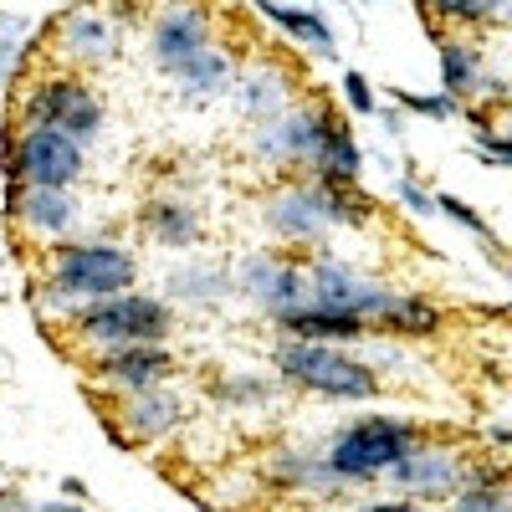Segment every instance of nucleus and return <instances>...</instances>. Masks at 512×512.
Listing matches in <instances>:
<instances>
[{
  "label": "nucleus",
  "instance_id": "obj_1",
  "mask_svg": "<svg viewBox=\"0 0 512 512\" xmlns=\"http://www.w3.org/2000/svg\"><path fill=\"white\" fill-rule=\"evenodd\" d=\"M139 282L134 251L118 241H72L47 256V282L36 287V303L47 313H77L93 297H113Z\"/></svg>",
  "mask_w": 512,
  "mask_h": 512
},
{
  "label": "nucleus",
  "instance_id": "obj_2",
  "mask_svg": "<svg viewBox=\"0 0 512 512\" xmlns=\"http://www.w3.org/2000/svg\"><path fill=\"white\" fill-rule=\"evenodd\" d=\"M262 216L282 241L318 246L333 226H364L374 216V200L359 190V180H303L277 190Z\"/></svg>",
  "mask_w": 512,
  "mask_h": 512
},
{
  "label": "nucleus",
  "instance_id": "obj_3",
  "mask_svg": "<svg viewBox=\"0 0 512 512\" xmlns=\"http://www.w3.org/2000/svg\"><path fill=\"white\" fill-rule=\"evenodd\" d=\"M277 374L292 390H308L323 400H374L379 374L369 359L349 354L344 344H308V338H282Z\"/></svg>",
  "mask_w": 512,
  "mask_h": 512
},
{
  "label": "nucleus",
  "instance_id": "obj_4",
  "mask_svg": "<svg viewBox=\"0 0 512 512\" xmlns=\"http://www.w3.org/2000/svg\"><path fill=\"white\" fill-rule=\"evenodd\" d=\"M175 313L164 297L154 292H113V297H93L72 313V333L88 349H128V344H164Z\"/></svg>",
  "mask_w": 512,
  "mask_h": 512
},
{
  "label": "nucleus",
  "instance_id": "obj_5",
  "mask_svg": "<svg viewBox=\"0 0 512 512\" xmlns=\"http://www.w3.org/2000/svg\"><path fill=\"white\" fill-rule=\"evenodd\" d=\"M420 441V431L400 415H364V420H349L344 431H333V441L323 446V461L338 482H374L384 477L390 466Z\"/></svg>",
  "mask_w": 512,
  "mask_h": 512
},
{
  "label": "nucleus",
  "instance_id": "obj_6",
  "mask_svg": "<svg viewBox=\"0 0 512 512\" xmlns=\"http://www.w3.org/2000/svg\"><path fill=\"white\" fill-rule=\"evenodd\" d=\"M88 175V144L67 139L62 128H21L11 134V175L6 185H41V190H72Z\"/></svg>",
  "mask_w": 512,
  "mask_h": 512
},
{
  "label": "nucleus",
  "instance_id": "obj_7",
  "mask_svg": "<svg viewBox=\"0 0 512 512\" xmlns=\"http://www.w3.org/2000/svg\"><path fill=\"white\" fill-rule=\"evenodd\" d=\"M21 118H26V128H31V123L62 128V134L77 139V144H93V139L103 134V103H98V93H93L77 72L41 77L36 88L26 93V103H21Z\"/></svg>",
  "mask_w": 512,
  "mask_h": 512
},
{
  "label": "nucleus",
  "instance_id": "obj_8",
  "mask_svg": "<svg viewBox=\"0 0 512 512\" xmlns=\"http://www.w3.org/2000/svg\"><path fill=\"white\" fill-rule=\"evenodd\" d=\"M303 287H308L303 303L328 308V313H354V318L369 323V333H374L379 308L390 303V287L374 282V277H364V272L349 267V262H338V256H313V262L303 267Z\"/></svg>",
  "mask_w": 512,
  "mask_h": 512
},
{
  "label": "nucleus",
  "instance_id": "obj_9",
  "mask_svg": "<svg viewBox=\"0 0 512 512\" xmlns=\"http://www.w3.org/2000/svg\"><path fill=\"white\" fill-rule=\"evenodd\" d=\"M328 118H333V108L318 103V98L313 103H287L277 118L256 123V154L267 164H313Z\"/></svg>",
  "mask_w": 512,
  "mask_h": 512
},
{
  "label": "nucleus",
  "instance_id": "obj_10",
  "mask_svg": "<svg viewBox=\"0 0 512 512\" xmlns=\"http://www.w3.org/2000/svg\"><path fill=\"white\" fill-rule=\"evenodd\" d=\"M210 41H216L210 6H200V0H164L149 26V57L159 62V72H175L180 62L205 52Z\"/></svg>",
  "mask_w": 512,
  "mask_h": 512
},
{
  "label": "nucleus",
  "instance_id": "obj_11",
  "mask_svg": "<svg viewBox=\"0 0 512 512\" xmlns=\"http://www.w3.org/2000/svg\"><path fill=\"white\" fill-rule=\"evenodd\" d=\"M236 292L246 297L251 308H262L267 318H282V313H292V308H303V297H308L303 267H297L292 256H282V251H256V256H246L241 272H236Z\"/></svg>",
  "mask_w": 512,
  "mask_h": 512
},
{
  "label": "nucleus",
  "instance_id": "obj_12",
  "mask_svg": "<svg viewBox=\"0 0 512 512\" xmlns=\"http://www.w3.org/2000/svg\"><path fill=\"white\" fill-rule=\"evenodd\" d=\"M384 477H390L395 487H405V492H415V497H456L461 477H466V456L451 451V446L415 441Z\"/></svg>",
  "mask_w": 512,
  "mask_h": 512
},
{
  "label": "nucleus",
  "instance_id": "obj_13",
  "mask_svg": "<svg viewBox=\"0 0 512 512\" xmlns=\"http://www.w3.org/2000/svg\"><path fill=\"white\" fill-rule=\"evenodd\" d=\"M113 420H118V431H123L128 441L144 446V441L169 436V431H175V425L185 420V400L169 390V384H149V390L123 395L118 410H113Z\"/></svg>",
  "mask_w": 512,
  "mask_h": 512
},
{
  "label": "nucleus",
  "instance_id": "obj_14",
  "mask_svg": "<svg viewBox=\"0 0 512 512\" xmlns=\"http://www.w3.org/2000/svg\"><path fill=\"white\" fill-rule=\"evenodd\" d=\"M98 379L113 384L118 395H134V390H149V384H169L175 374V354L164 344H128V349H103L93 359Z\"/></svg>",
  "mask_w": 512,
  "mask_h": 512
},
{
  "label": "nucleus",
  "instance_id": "obj_15",
  "mask_svg": "<svg viewBox=\"0 0 512 512\" xmlns=\"http://www.w3.org/2000/svg\"><path fill=\"white\" fill-rule=\"evenodd\" d=\"M57 52L72 67H103V62H113V52H118V21L108 11H98V6L67 11L57 21Z\"/></svg>",
  "mask_w": 512,
  "mask_h": 512
},
{
  "label": "nucleus",
  "instance_id": "obj_16",
  "mask_svg": "<svg viewBox=\"0 0 512 512\" xmlns=\"http://www.w3.org/2000/svg\"><path fill=\"white\" fill-rule=\"evenodd\" d=\"M6 190H11L6 210L41 241H62L77 226V216H82L72 190H41V185H6Z\"/></svg>",
  "mask_w": 512,
  "mask_h": 512
},
{
  "label": "nucleus",
  "instance_id": "obj_17",
  "mask_svg": "<svg viewBox=\"0 0 512 512\" xmlns=\"http://www.w3.org/2000/svg\"><path fill=\"white\" fill-rule=\"evenodd\" d=\"M277 328H282V338H308V344H364V338H374L364 318L328 313V308H313V303L282 313Z\"/></svg>",
  "mask_w": 512,
  "mask_h": 512
},
{
  "label": "nucleus",
  "instance_id": "obj_18",
  "mask_svg": "<svg viewBox=\"0 0 512 512\" xmlns=\"http://www.w3.org/2000/svg\"><path fill=\"white\" fill-rule=\"evenodd\" d=\"M236 98H241V113L251 118V123H267V118H277L287 103H292V88H287V72L277 67V62H256V67H246V72H236Z\"/></svg>",
  "mask_w": 512,
  "mask_h": 512
},
{
  "label": "nucleus",
  "instance_id": "obj_19",
  "mask_svg": "<svg viewBox=\"0 0 512 512\" xmlns=\"http://www.w3.org/2000/svg\"><path fill=\"white\" fill-rule=\"evenodd\" d=\"M272 482L282 492H313V497H333L338 487H344V482L328 472L323 451H308V446H282L272 456Z\"/></svg>",
  "mask_w": 512,
  "mask_h": 512
},
{
  "label": "nucleus",
  "instance_id": "obj_20",
  "mask_svg": "<svg viewBox=\"0 0 512 512\" xmlns=\"http://www.w3.org/2000/svg\"><path fill=\"white\" fill-rule=\"evenodd\" d=\"M169 77H175V88L185 98H221V93H231V82H236V57L210 41L205 52H195L190 62H180Z\"/></svg>",
  "mask_w": 512,
  "mask_h": 512
},
{
  "label": "nucleus",
  "instance_id": "obj_21",
  "mask_svg": "<svg viewBox=\"0 0 512 512\" xmlns=\"http://www.w3.org/2000/svg\"><path fill=\"white\" fill-rule=\"evenodd\" d=\"M139 226H144L159 246H169V251H190V246L200 241V210H195L190 200L164 195V200H149V205L139 210Z\"/></svg>",
  "mask_w": 512,
  "mask_h": 512
},
{
  "label": "nucleus",
  "instance_id": "obj_22",
  "mask_svg": "<svg viewBox=\"0 0 512 512\" xmlns=\"http://www.w3.org/2000/svg\"><path fill=\"white\" fill-rule=\"evenodd\" d=\"M446 313L431 303V297H415V292H390V303L379 308L374 333H390V338H431L441 333Z\"/></svg>",
  "mask_w": 512,
  "mask_h": 512
},
{
  "label": "nucleus",
  "instance_id": "obj_23",
  "mask_svg": "<svg viewBox=\"0 0 512 512\" xmlns=\"http://www.w3.org/2000/svg\"><path fill=\"white\" fill-rule=\"evenodd\" d=\"M313 180H359V169H364V149L354 144V134H349V123L344 118H328V128H323V144H318V154H313Z\"/></svg>",
  "mask_w": 512,
  "mask_h": 512
},
{
  "label": "nucleus",
  "instance_id": "obj_24",
  "mask_svg": "<svg viewBox=\"0 0 512 512\" xmlns=\"http://www.w3.org/2000/svg\"><path fill=\"white\" fill-rule=\"evenodd\" d=\"M256 16H267L272 26H282L292 41H303L313 57H333V31L318 11H303V6H282V0H251Z\"/></svg>",
  "mask_w": 512,
  "mask_h": 512
},
{
  "label": "nucleus",
  "instance_id": "obj_25",
  "mask_svg": "<svg viewBox=\"0 0 512 512\" xmlns=\"http://www.w3.org/2000/svg\"><path fill=\"white\" fill-rule=\"evenodd\" d=\"M482 72H487V62L477 52V41L441 36V93L446 98H477Z\"/></svg>",
  "mask_w": 512,
  "mask_h": 512
},
{
  "label": "nucleus",
  "instance_id": "obj_26",
  "mask_svg": "<svg viewBox=\"0 0 512 512\" xmlns=\"http://www.w3.org/2000/svg\"><path fill=\"white\" fill-rule=\"evenodd\" d=\"M169 292L180 297V303L190 308H210V303H226V297L236 292V277L216 262H205V267H180V272H169Z\"/></svg>",
  "mask_w": 512,
  "mask_h": 512
},
{
  "label": "nucleus",
  "instance_id": "obj_27",
  "mask_svg": "<svg viewBox=\"0 0 512 512\" xmlns=\"http://www.w3.org/2000/svg\"><path fill=\"white\" fill-rule=\"evenodd\" d=\"M420 11H425V21H446V26H472V31H482V26H502L507 21V0H420Z\"/></svg>",
  "mask_w": 512,
  "mask_h": 512
},
{
  "label": "nucleus",
  "instance_id": "obj_28",
  "mask_svg": "<svg viewBox=\"0 0 512 512\" xmlns=\"http://www.w3.org/2000/svg\"><path fill=\"white\" fill-rule=\"evenodd\" d=\"M216 395L226 405H267L277 395V384L262 374H226V379H216Z\"/></svg>",
  "mask_w": 512,
  "mask_h": 512
},
{
  "label": "nucleus",
  "instance_id": "obj_29",
  "mask_svg": "<svg viewBox=\"0 0 512 512\" xmlns=\"http://www.w3.org/2000/svg\"><path fill=\"white\" fill-rule=\"evenodd\" d=\"M451 512H512L507 482H466V487L451 497Z\"/></svg>",
  "mask_w": 512,
  "mask_h": 512
},
{
  "label": "nucleus",
  "instance_id": "obj_30",
  "mask_svg": "<svg viewBox=\"0 0 512 512\" xmlns=\"http://www.w3.org/2000/svg\"><path fill=\"white\" fill-rule=\"evenodd\" d=\"M431 200H436V210H441V216H451L461 231H472L482 246H492V251H497V231H492V226H487V221H482V216H477V210L466 205V200H456V195H431Z\"/></svg>",
  "mask_w": 512,
  "mask_h": 512
},
{
  "label": "nucleus",
  "instance_id": "obj_31",
  "mask_svg": "<svg viewBox=\"0 0 512 512\" xmlns=\"http://www.w3.org/2000/svg\"><path fill=\"white\" fill-rule=\"evenodd\" d=\"M400 98V108H410L415 118H456V98H446V93H395Z\"/></svg>",
  "mask_w": 512,
  "mask_h": 512
},
{
  "label": "nucleus",
  "instance_id": "obj_32",
  "mask_svg": "<svg viewBox=\"0 0 512 512\" xmlns=\"http://www.w3.org/2000/svg\"><path fill=\"white\" fill-rule=\"evenodd\" d=\"M344 103H349V113H359V118H369V113L379 108L364 72H344Z\"/></svg>",
  "mask_w": 512,
  "mask_h": 512
},
{
  "label": "nucleus",
  "instance_id": "obj_33",
  "mask_svg": "<svg viewBox=\"0 0 512 512\" xmlns=\"http://www.w3.org/2000/svg\"><path fill=\"white\" fill-rule=\"evenodd\" d=\"M395 195H400V205H405V210H415V216H436V200H431V190L415 185L410 175L395 185Z\"/></svg>",
  "mask_w": 512,
  "mask_h": 512
},
{
  "label": "nucleus",
  "instance_id": "obj_34",
  "mask_svg": "<svg viewBox=\"0 0 512 512\" xmlns=\"http://www.w3.org/2000/svg\"><path fill=\"white\" fill-rule=\"evenodd\" d=\"M98 425H103V436H108L118 451H134V441H128V436L118 431V420H113V415H98Z\"/></svg>",
  "mask_w": 512,
  "mask_h": 512
},
{
  "label": "nucleus",
  "instance_id": "obj_35",
  "mask_svg": "<svg viewBox=\"0 0 512 512\" xmlns=\"http://www.w3.org/2000/svg\"><path fill=\"white\" fill-rule=\"evenodd\" d=\"M67 502H82V497H88V482H82V477H62V487H57Z\"/></svg>",
  "mask_w": 512,
  "mask_h": 512
},
{
  "label": "nucleus",
  "instance_id": "obj_36",
  "mask_svg": "<svg viewBox=\"0 0 512 512\" xmlns=\"http://www.w3.org/2000/svg\"><path fill=\"white\" fill-rule=\"evenodd\" d=\"M0 512H26V497L6 487V492H0Z\"/></svg>",
  "mask_w": 512,
  "mask_h": 512
},
{
  "label": "nucleus",
  "instance_id": "obj_37",
  "mask_svg": "<svg viewBox=\"0 0 512 512\" xmlns=\"http://www.w3.org/2000/svg\"><path fill=\"white\" fill-rule=\"evenodd\" d=\"M364 512H420L415 502H374V507H364Z\"/></svg>",
  "mask_w": 512,
  "mask_h": 512
},
{
  "label": "nucleus",
  "instance_id": "obj_38",
  "mask_svg": "<svg viewBox=\"0 0 512 512\" xmlns=\"http://www.w3.org/2000/svg\"><path fill=\"white\" fill-rule=\"evenodd\" d=\"M512 446V431H507V425H492V451H507Z\"/></svg>",
  "mask_w": 512,
  "mask_h": 512
},
{
  "label": "nucleus",
  "instance_id": "obj_39",
  "mask_svg": "<svg viewBox=\"0 0 512 512\" xmlns=\"http://www.w3.org/2000/svg\"><path fill=\"white\" fill-rule=\"evenodd\" d=\"M41 512H82V507H77V502H47Z\"/></svg>",
  "mask_w": 512,
  "mask_h": 512
}]
</instances>
